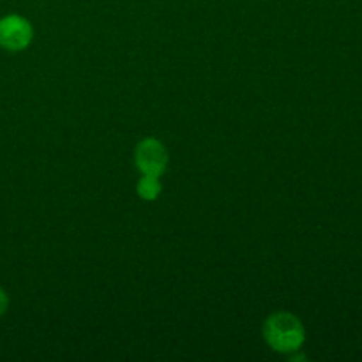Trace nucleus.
Masks as SVG:
<instances>
[{"instance_id":"obj_3","label":"nucleus","mask_w":362,"mask_h":362,"mask_svg":"<svg viewBox=\"0 0 362 362\" xmlns=\"http://www.w3.org/2000/svg\"><path fill=\"white\" fill-rule=\"evenodd\" d=\"M32 25L20 14H7L0 20V48L7 52H21L32 42Z\"/></svg>"},{"instance_id":"obj_5","label":"nucleus","mask_w":362,"mask_h":362,"mask_svg":"<svg viewBox=\"0 0 362 362\" xmlns=\"http://www.w3.org/2000/svg\"><path fill=\"white\" fill-rule=\"evenodd\" d=\"M7 308H9V297H7V293L4 292V288H0V317L6 313Z\"/></svg>"},{"instance_id":"obj_4","label":"nucleus","mask_w":362,"mask_h":362,"mask_svg":"<svg viewBox=\"0 0 362 362\" xmlns=\"http://www.w3.org/2000/svg\"><path fill=\"white\" fill-rule=\"evenodd\" d=\"M161 182H159V177H154V175H144L140 180H138V186H136V191H138V197L144 198V200L147 202H152L156 200V198L161 194Z\"/></svg>"},{"instance_id":"obj_2","label":"nucleus","mask_w":362,"mask_h":362,"mask_svg":"<svg viewBox=\"0 0 362 362\" xmlns=\"http://www.w3.org/2000/svg\"><path fill=\"white\" fill-rule=\"evenodd\" d=\"M134 163L144 175L161 177L168 168V152L166 147L156 138H145L136 145Z\"/></svg>"},{"instance_id":"obj_1","label":"nucleus","mask_w":362,"mask_h":362,"mask_svg":"<svg viewBox=\"0 0 362 362\" xmlns=\"http://www.w3.org/2000/svg\"><path fill=\"white\" fill-rule=\"evenodd\" d=\"M264 338L272 350L279 354L297 352L306 341L304 325L296 315L274 313L265 320Z\"/></svg>"}]
</instances>
